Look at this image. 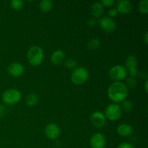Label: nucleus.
I'll return each mask as SVG.
<instances>
[{
  "label": "nucleus",
  "mask_w": 148,
  "mask_h": 148,
  "mask_svg": "<svg viewBox=\"0 0 148 148\" xmlns=\"http://www.w3.org/2000/svg\"><path fill=\"white\" fill-rule=\"evenodd\" d=\"M121 108L124 110L126 112H130V111H132V110L133 109V103L131 101L124 100V101L121 102Z\"/></svg>",
  "instance_id": "obj_20"
},
{
  "label": "nucleus",
  "mask_w": 148,
  "mask_h": 148,
  "mask_svg": "<svg viewBox=\"0 0 148 148\" xmlns=\"http://www.w3.org/2000/svg\"><path fill=\"white\" fill-rule=\"evenodd\" d=\"M132 9L131 1L129 0H119L116 3V10L121 14H128Z\"/></svg>",
  "instance_id": "obj_13"
},
{
  "label": "nucleus",
  "mask_w": 148,
  "mask_h": 148,
  "mask_svg": "<svg viewBox=\"0 0 148 148\" xmlns=\"http://www.w3.org/2000/svg\"><path fill=\"white\" fill-rule=\"evenodd\" d=\"M90 122L92 125L97 128H101L106 124V117L103 113L95 111L91 115Z\"/></svg>",
  "instance_id": "obj_11"
},
{
  "label": "nucleus",
  "mask_w": 148,
  "mask_h": 148,
  "mask_svg": "<svg viewBox=\"0 0 148 148\" xmlns=\"http://www.w3.org/2000/svg\"><path fill=\"white\" fill-rule=\"evenodd\" d=\"M87 24L90 27H92L95 25L96 24V21H95V18H90L88 20V21L87 22Z\"/></svg>",
  "instance_id": "obj_29"
},
{
  "label": "nucleus",
  "mask_w": 148,
  "mask_h": 148,
  "mask_svg": "<svg viewBox=\"0 0 148 148\" xmlns=\"http://www.w3.org/2000/svg\"><path fill=\"white\" fill-rule=\"evenodd\" d=\"M39 7L42 12H49L53 7V2L51 0H42L39 4Z\"/></svg>",
  "instance_id": "obj_17"
},
{
  "label": "nucleus",
  "mask_w": 148,
  "mask_h": 148,
  "mask_svg": "<svg viewBox=\"0 0 148 148\" xmlns=\"http://www.w3.org/2000/svg\"><path fill=\"white\" fill-rule=\"evenodd\" d=\"M43 51L40 46H33L29 49L27 53V59L29 64L33 66H38L43 60Z\"/></svg>",
  "instance_id": "obj_2"
},
{
  "label": "nucleus",
  "mask_w": 148,
  "mask_h": 148,
  "mask_svg": "<svg viewBox=\"0 0 148 148\" xmlns=\"http://www.w3.org/2000/svg\"><path fill=\"white\" fill-rule=\"evenodd\" d=\"M122 110L121 106L116 103H111L106 108L105 117L110 121H116L121 116Z\"/></svg>",
  "instance_id": "obj_5"
},
{
  "label": "nucleus",
  "mask_w": 148,
  "mask_h": 148,
  "mask_svg": "<svg viewBox=\"0 0 148 148\" xmlns=\"http://www.w3.org/2000/svg\"><path fill=\"white\" fill-rule=\"evenodd\" d=\"M45 133H46V137L49 139L55 140L60 135V129H59V126L56 125V124L51 123L46 127Z\"/></svg>",
  "instance_id": "obj_10"
},
{
  "label": "nucleus",
  "mask_w": 148,
  "mask_h": 148,
  "mask_svg": "<svg viewBox=\"0 0 148 148\" xmlns=\"http://www.w3.org/2000/svg\"><path fill=\"white\" fill-rule=\"evenodd\" d=\"M117 132L123 137H127L132 133V127L127 124H122L117 127Z\"/></svg>",
  "instance_id": "obj_16"
},
{
  "label": "nucleus",
  "mask_w": 148,
  "mask_h": 148,
  "mask_svg": "<svg viewBox=\"0 0 148 148\" xmlns=\"http://www.w3.org/2000/svg\"><path fill=\"white\" fill-rule=\"evenodd\" d=\"M7 114V108L3 105H0V118L4 116Z\"/></svg>",
  "instance_id": "obj_28"
},
{
  "label": "nucleus",
  "mask_w": 148,
  "mask_h": 148,
  "mask_svg": "<svg viewBox=\"0 0 148 148\" xmlns=\"http://www.w3.org/2000/svg\"><path fill=\"white\" fill-rule=\"evenodd\" d=\"M127 82V86L130 87V88H135V86L137 85V81L134 79V77H132L127 78V82ZM127 85H126V86H127Z\"/></svg>",
  "instance_id": "obj_24"
},
{
  "label": "nucleus",
  "mask_w": 148,
  "mask_h": 148,
  "mask_svg": "<svg viewBox=\"0 0 148 148\" xmlns=\"http://www.w3.org/2000/svg\"><path fill=\"white\" fill-rule=\"evenodd\" d=\"M7 72L13 77H18L24 72V67L19 62H13L7 68Z\"/></svg>",
  "instance_id": "obj_12"
},
{
  "label": "nucleus",
  "mask_w": 148,
  "mask_h": 148,
  "mask_svg": "<svg viewBox=\"0 0 148 148\" xmlns=\"http://www.w3.org/2000/svg\"><path fill=\"white\" fill-rule=\"evenodd\" d=\"M21 93L18 90L8 89L4 92L1 95V100L7 105H14L20 101Z\"/></svg>",
  "instance_id": "obj_4"
},
{
  "label": "nucleus",
  "mask_w": 148,
  "mask_h": 148,
  "mask_svg": "<svg viewBox=\"0 0 148 148\" xmlns=\"http://www.w3.org/2000/svg\"><path fill=\"white\" fill-rule=\"evenodd\" d=\"M143 39V41H144V43L147 45L148 43V33L147 32H146V33H145Z\"/></svg>",
  "instance_id": "obj_30"
},
{
  "label": "nucleus",
  "mask_w": 148,
  "mask_h": 148,
  "mask_svg": "<svg viewBox=\"0 0 148 148\" xmlns=\"http://www.w3.org/2000/svg\"><path fill=\"white\" fill-rule=\"evenodd\" d=\"M147 84H148V82L147 80L145 81V86H144V88H145V90L146 92H147Z\"/></svg>",
  "instance_id": "obj_31"
},
{
  "label": "nucleus",
  "mask_w": 148,
  "mask_h": 148,
  "mask_svg": "<svg viewBox=\"0 0 148 148\" xmlns=\"http://www.w3.org/2000/svg\"><path fill=\"white\" fill-rule=\"evenodd\" d=\"M101 46V41L98 38H92L88 43V48L89 49H97Z\"/></svg>",
  "instance_id": "obj_19"
},
{
  "label": "nucleus",
  "mask_w": 148,
  "mask_h": 148,
  "mask_svg": "<svg viewBox=\"0 0 148 148\" xmlns=\"http://www.w3.org/2000/svg\"><path fill=\"white\" fill-rule=\"evenodd\" d=\"M10 5L13 10H19L23 7V1L21 0H12L10 1Z\"/></svg>",
  "instance_id": "obj_22"
},
{
  "label": "nucleus",
  "mask_w": 148,
  "mask_h": 148,
  "mask_svg": "<svg viewBox=\"0 0 148 148\" xmlns=\"http://www.w3.org/2000/svg\"><path fill=\"white\" fill-rule=\"evenodd\" d=\"M117 148H135L132 144L129 143H123L120 144Z\"/></svg>",
  "instance_id": "obj_27"
},
{
  "label": "nucleus",
  "mask_w": 148,
  "mask_h": 148,
  "mask_svg": "<svg viewBox=\"0 0 148 148\" xmlns=\"http://www.w3.org/2000/svg\"><path fill=\"white\" fill-rule=\"evenodd\" d=\"M26 103L29 106H33L38 101V97L36 93H30L26 97Z\"/></svg>",
  "instance_id": "obj_18"
},
{
  "label": "nucleus",
  "mask_w": 148,
  "mask_h": 148,
  "mask_svg": "<svg viewBox=\"0 0 148 148\" xmlns=\"http://www.w3.org/2000/svg\"><path fill=\"white\" fill-rule=\"evenodd\" d=\"M102 5L106 6V7H111L114 4V0H102L101 1Z\"/></svg>",
  "instance_id": "obj_25"
},
{
  "label": "nucleus",
  "mask_w": 148,
  "mask_h": 148,
  "mask_svg": "<svg viewBox=\"0 0 148 148\" xmlns=\"http://www.w3.org/2000/svg\"><path fill=\"white\" fill-rule=\"evenodd\" d=\"M76 65H77V62L75 60V59H68L67 60L65 61L64 62L65 67H66L67 69H75Z\"/></svg>",
  "instance_id": "obj_23"
},
{
  "label": "nucleus",
  "mask_w": 148,
  "mask_h": 148,
  "mask_svg": "<svg viewBox=\"0 0 148 148\" xmlns=\"http://www.w3.org/2000/svg\"><path fill=\"white\" fill-rule=\"evenodd\" d=\"M139 10L143 14L148 13V1L147 0H142L139 4Z\"/></svg>",
  "instance_id": "obj_21"
},
{
  "label": "nucleus",
  "mask_w": 148,
  "mask_h": 148,
  "mask_svg": "<svg viewBox=\"0 0 148 148\" xmlns=\"http://www.w3.org/2000/svg\"><path fill=\"white\" fill-rule=\"evenodd\" d=\"M128 95V89L125 84L121 82H114L108 88V95L114 103L124 101Z\"/></svg>",
  "instance_id": "obj_1"
},
{
  "label": "nucleus",
  "mask_w": 148,
  "mask_h": 148,
  "mask_svg": "<svg viewBox=\"0 0 148 148\" xmlns=\"http://www.w3.org/2000/svg\"><path fill=\"white\" fill-rule=\"evenodd\" d=\"M88 79V72L86 68L83 66L75 68L72 71L71 75V80L75 85H82L85 83Z\"/></svg>",
  "instance_id": "obj_3"
},
{
  "label": "nucleus",
  "mask_w": 148,
  "mask_h": 148,
  "mask_svg": "<svg viewBox=\"0 0 148 148\" xmlns=\"http://www.w3.org/2000/svg\"><path fill=\"white\" fill-rule=\"evenodd\" d=\"M90 13L94 18L101 17L103 13V7L101 2L94 3L90 8Z\"/></svg>",
  "instance_id": "obj_15"
},
{
  "label": "nucleus",
  "mask_w": 148,
  "mask_h": 148,
  "mask_svg": "<svg viewBox=\"0 0 148 148\" xmlns=\"http://www.w3.org/2000/svg\"><path fill=\"white\" fill-rule=\"evenodd\" d=\"M65 58L64 53L62 50H56L53 52L51 56V61L55 65H59L63 62Z\"/></svg>",
  "instance_id": "obj_14"
},
{
  "label": "nucleus",
  "mask_w": 148,
  "mask_h": 148,
  "mask_svg": "<svg viewBox=\"0 0 148 148\" xmlns=\"http://www.w3.org/2000/svg\"><path fill=\"white\" fill-rule=\"evenodd\" d=\"M126 69L132 77H134L137 74V59L134 55H130L125 61Z\"/></svg>",
  "instance_id": "obj_8"
},
{
  "label": "nucleus",
  "mask_w": 148,
  "mask_h": 148,
  "mask_svg": "<svg viewBox=\"0 0 148 148\" xmlns=\"http://www.w3.org/2000/svg\"><path fill=\"white\" fill-rule=\"evenodd\" d=\"M106 138L101 133H95L91 137L90 144L92 148H104L106 146Z\"/></svg>",
  "instance_id": "obj_9"
},
{
  "label": "nucleus",
  "mask_w": 148,
  "mask_h": 148,
  "mask_svg": "<svg viewBox=\"0 0 148 148\" xmlns=\"http://www.w3.org/2000/svg\"><path fill=\"white\" fill-rule=\"evenodd\" d=\"M127 73L128 72H127V69L124 66L115 65L109 69L108 75L111 79L119 82V81L125 79L126 77L127 76Z\"/></svg>",
  "instance_id": "obj_6"
},
{
  "label": "nucleus",
  "mask_w": 148,
  "mask_h": 148,
  "mask_svg": "<svg viewBox=\"0 0 148 148\" xmlns=\"http://www.w3.org/2000/svg\"><path fill=\"white\" fill-rule=\"evenodd\" d=\"M99 25L101 27V28L102 29L103 31H105L106 33H113L114 30H116V25L115 22L114 21L112 18L108 17H101L99 20Z\"/></svg>",
  "instance_id": "obj_7"
},
{
  "label": "nucleus",
  "mask_w": 148,
  "mask_h": 148,
  "mask_svg": "<svg viewBox=\"0 0 148 148\" xmlns=\"http://www.w3.org/2000/svg\"><path fill=\"white\" fill-rule=\"evenodd\" d=\"M108 14L111 17H114L118 14V11H117L116 8H111L110 9L109 11H108Z\"/></svg>",
  "instance_id": "obj_26"
}]
</instances>
